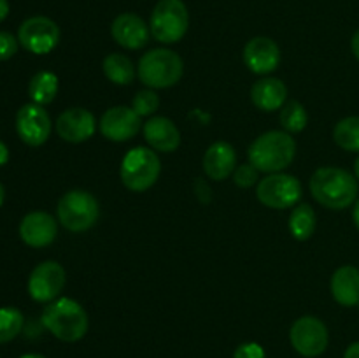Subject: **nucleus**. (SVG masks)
<instances>
[{"label": "nucleus", "instance_id": "f257e3e1", "mask_svg": "<svg viewBox=\"0 0 359 358\" xmlns=\"http://www.w3.org/2000/svg\"><path fill=\"white\" fill-rule=\"evenodd\" d=\"M358 192V179L346 168L321 167L311 178L312 197L328 209H346L354 204Z\"/></svg>", "mask_w": 359, "mask_h": 358}, {"label": "nucleus", "instance_id": "f03ea898", "mask_svg": "<svg viewBox=\"0 0 359 358\" xmlns=\"http://www.w3.org/2000/svg\"><path fill=\"white\" fill-rule=\"evenodd\" d=\"M297 154V142L287 132L270 130L256 137L255 142L249 146V164L255 165L258 171L276 174L290 167Z\"/></svg>", "mask_w": 359, "mask_h": 358}, {"label": "nucleus", "instance_id": "7ed1b4c3", "mask_svg": "<svg viewBox=\"0 0 359 358\" xmlns=\"http://www.w3.org/2000/svg\"><path fill=\"white\" fill-rule=\"evenodd\" d=\"M42 325L63 343H76L88 332V314L74 298H56L46 305Z\"/></svg>", "mask_w": 359, "mask_h": 358}, {"label": "nucleus", "instance_id": "20e7f679", "mask_svg": "<svg viewBox=\"0 0 359 358\" xmlns=\"http://www.w3.org/2000/svg\"><path fill=\"white\" fill-rule=\"evenodd\" d=\"M184 72L182 58L175 51L167 48L151 49L140 58L139 77L151 90L170 88L181 81Z\"/></svg>", "mask_w": 359, "mask_h": 358}, {"label": "nucleus", "instance_id": "39448f33", "mask_svg": "<svg viewBox=\"0 0 359 358\" xmlns=\"http://www.w3.org/2000/svg\"><path fill=\"white\" fill-rule=\"evenodd\" d=\"M161 172V164L158 154L153 150L137 146L125 154L121 161L123 185L132 192H146L158 181Z\"/></svg>", "mask_w": 359, "mask_h": 358}, {"label": "nucleus", "instance_id": "423d86ee", "mask_svg": "<svg viewBox=\"0 0 359 358\" xmlns=\"http://www.w3.org/2000/svg\"><path fill=\"white\" fill-rule=\"evenodd\" d=\"M189 14L182 0H160L151 14L149 28L161 44H174L186 35Z\"/></svg>", "mask_w": 359, "mask_h": 358}, {"label": "nucleus", "instance_id": "0eeeda50", "mask_svg": "<svg viewBox=\"0 0 359 358\" xmlns=\"http://www.w3.org/2000/svg\"><path fill=\"white\" fill-rule=\"evenodd\" d=\"M58 221L70 232H84L98 220V202L90 192L72 190L67 192L58 202Z\"/></svg>", "mask_w": 359, "mask_h": 358}, {"label": "nucleus", "instance_id": "6e6552de", "mask_svg": "<svg viewBox=\"0 0 359 358\" xmlns=\"http://www.w3.org/2000/svg\"><path fill=\"white\" fill-rule=\"evenodd\" d=\"M256 195L259 202L270 209H287L300 200L302 183L294 175L276 172L258 183Z\"/></svg>", "mask_w": 359, "mask_h": 358}, {"label": "nucleus", "instance_id": "1a4fd4ad", "mask_svg": "<svg viewBox=\"0 0 359 358\" xmlns=\"http://www.w3.org/2000/svg\"><path fill=\"white\" fill-rule=\"evenodd\" d=\"M18 41L34 55H48L58 46L60 28L51 18L32 16L21 23L18 30Z\"/></svg>", "mask_w": 359, "mask_h": 358}, {"label": "nucleus", "instance_id": "9d476101", "mask_svg": "<svg viewBox=\"0 0 359 358\" xmlns=\"http://www.w3.org/2000/svg\"><path fill=\"white\" fill-rule=\"evenodd\" d=\"M290 339L294 350L302 357H319L328 347V329L316 316H302L293 323L290 330Z\"/></svg>", "mask_w": 359, "mask_h": 358}, {"label": "nucleus", "instance_id": "9b49d317", "mask_svg": "<svg viewBox=\"0 0 359 358\" xmlns=\"http://www.w3.org/2000/svg\"><path fill=\"white\" fill-rule=\"evenodd\" d=\"M65 269L55 260H46L32 270L28 293L35 302H53L65 286Z\"/></svg>", "mask_w": 359, "mask_h": 358}, {"label": "nucleus", "instance_id": "f8f14e48", "mask_svg": "<svg viewBox=\"0 0 359 358\" xmlns=\"http://www.w3.org/2000/svg\"><path fill=\"white\" fill-rule=\"evenodd\" d=\"M51 118L39 104H25L16 114V132L28 146H42L51 135Z\"/></svg>", "mask_w": 359, "mask_h": 358}, {"label": "nucleus", "instance_id": "ddd939ff", "mask_svg": "<svg viewBox=\"0 0 359 358\" xmlns=\"http://www.w3.org/2000/svg\"><path fill=\"white\" fill-rule=\"evenodd\" d=\"M140 130V116L132 107L116 105L107 109L100 118V132L105 139L125 142L133 139Z\"/></svg>", "mask_w": 359, "mask_h": 358}, {"label": "nucleus", "instance_id": "4468645a", "mask_svg": "<svg viewBox=\"0 0 359 358\" xmlns=\"http://www.w3.org/2000/svg\"><path fill=\"white\" fill-rule=\"evenodd\" d=\"M95 130H97L95 116L83 107L67 109L56 119V132L67 142H84L93 137Z\"/></svg>", "mask_w": 359, "mask_h": 358}, {"label": "nucleus", "instance_id": "2eb2a0df", "mask_svg": "<svg viewBox=\"0 0 359 358\" xmlns=\"http://www.w3.org/2000/svg\"><path fill=\"white\" fill-rule=\"evenodd\" d=\"M58 234V225L51 214L44 211L28 213L20 223V237L30 248H46Z\"/></svg>", "mask_w": 359, "mask_h": 358}, {"label": "nucleus", "instance_id": "dca6fc26", "mask_svg": "<svg viewBox=\"0 0 359 358\" xmlns=\"http://www.w3.org/2000/svg\"><path fill=\"white\" fill-rule=\"evenodd\" d=\"M280 49L270 37H255L245 44L244 63L251 72L265 76L279 67Z\"/></svg>", "mask_w": 359, "mask_h": 358}, {"label": "nucleus", "instance_id": "f3484780", "mask_svg": "<svg viewBox=\"0 0 359 358\" xmlns=\"http://www.w3.org/2000/svg\"><path fill=\"white\" fill-rule=\"evenodd\" d=\"M111 34L121 48L140 49L149 42L151 28L133 13H123L112 21Z\"/></svg>", "mask_w": 359, "mask_h": 358}, {"label": "nucleus", "instance_id": "a211bd4d", "mask_svg": "<svg viewBox=\"0 0 359 358\" xmlns=\"http://www.w3.org/2000/svg\"><path fill=\"white\" fill-rule=\"evenodd\" d=\"M144 137L151 150L161 153H174L181 146V132L172 119L165 116H153L144 123Z\"/></svg>", "mask_w": 359, "mask_h": 358}, {"label": "nucleus", "instance_id": "6ab92c4d", "mask_svg": "<svg viewBox=\"0 0 359 358\" xmlns=\"http://www.w3.org/2000/svg\"><path fill=\"white\" fill-rule=\"evenodd\" d=\"M237 168V153L230 142L217 140L207 147L203 154V171L214 181L230 178Z\"/></svg>", "mask_w": 359, "mask_h": 358}, {"label": "nucleus", "instance_id": "aec40b11", "mask_svg": "<svg viewBox=\"0 0 359 358\" xmlns=\"http://www.w3.org/2000/svg\"><path fill=\"white\" fill-rule=\"evenodd\" d=\"M332 295L344 307L359 305V269L353 265H344L332 276Z\"/></svg>", "mask_w": 359, "mask_h": 358}, {"label": "nucleus", "instance_id": "412c9836", "mask_svg": "<svg viewBox=\"0 0 359 358\" xmlns=\"http://www.w3.org/2000/svg\"><path fill=\"white\" fill-rule=\"evenodd\" d=\"M287 97V88L277 77H263L256 81L251 88V98L255 105L262 111L272 112L284 105Z\"/></svg>", "mask_w": 359, "mask_h": 358}, {"label": "nucleus", "instance_id": "4be33fe9", "mask_svg": "<svg viewBox=\"0 0 359 358\" xmlns=\"http://www.w3.org/2000/svg\"><path fill=\"white\" fill-rule=\"evenodd\" d=\"M56 93H58V77H56V74L49 72V70H42V72H37L30 79L28 95H30L34 104H51L55 100Z\"/></svg>", "mask_w": 359, "mask_h": 358}, {"label": "nucleus", "instance_id": "5701e85b", "mask_svg": "<svg viewBox=\"0 0 359 358\" xmlns=\"http://www.w3.org/2000/svg\"><path fill=\"white\" fill-rule=\"evenodd\" d=\"M102 67H104L105 77L119 86L130 84L135 79V65L128 56L121 55V53H112V55L105 56Z\"/></svg>", "mask_w": 359, "mask_h": 358}, {"label": "nucleus", "instance_id": "b1692460", "mask_svg": "<svg viewBox=\"0 0 359 358\" xmlns=\"http://www.w3.org/2000/svg\"><path fill=\"white\" fill-rule=\"evenodd\" d=\"M316 213L309 204H300L290 216V232L298 241H307L316 232Z\"/></svg>", "mask_w": 359, "mask_h": 358}, {"label": "nucleus", "instance_id": "393cba45", "mask_svg": "<svg viewBox=\"0 0 359 358\" xmlns=\"http://www.w3.org/2000/svg\"><path fill=\"white\" fill-rule=\"evenodd\" d=\"M333 139L342 150L359 151V116H349L337 123Z\"/></svg>", "mask_w": 359, "mask_h": 358}, {"label": "nucleus", "instance_id": "a878e982", "mask_svg": "<svg viewBox=\"0 0 359 358\" xmlns=\"http://www.w3.org/2000/svg\"><path fill=\"white\" fill-rule=\"evenodd\" d=\"M25 318L20 309L0 307V344L11 343L20 336Z\"/></svg>", "mask_w": 359, "mask_h": 358}, {"label": "nucleus", "instance_id": "bb28decb", "mask_svg": "<svg viewBox=\"0 0 359 358\" xmlns=\"http://www.w3.org/2000/svg\"><path fill=\"white\" fill-rule=\"evenodd\" d=\"M309 116L304 105L297 100L287 102L280 111V125L287 133H298L307 126Z\"/></svg>", "mask_w": 359, "mask_h": 358}, {"label": "nucleus", "instance_id": "cd10ccee", "mask_svg": "<svg viewBox=\"0 0 359 358\" xmlns=\"http://www.w3.org/2000/svg\"><path fill=\"white\" fill-rule=\"evenodd\" d=\"M158 107H160V97H158L153 90L137 91L135 97H133L132 109L140 116V118H142V116L153 114L154 111H158Z\"/></svg>", "mask_w": 359, "mask_h": 358}, {"label": "nucleus", "instance_id": "c85d7f7f", "mask_svg": "<svg viewBox=\"0 0 359 358\" xmlns=\"http://www.w3.org/2000/svg\"><path fill=\"white\" fill-rule=\"evenodd\" d=\"M258 168L252 164H244L238 165L233 172V181L235 185L241 186V188H249V186L256 185L258 183Z\"/></svg>", "mask_w": 359, "mask_h": 358}, {"label": "nucleus", "instance_id": "c756f323", "mask_svg": "<svg viewBox=\"0 0 359 358\" xmlns=\"http://www.w3.org/2000/svg\"><path fill=\"white\" fill-rule=\"evenodd\" d=\"M18 37H14L9 32H0V62L13 58L18 51Z\"/></svg>", "mask_w": 359, "mask_h": 358}, {"label": "nucleus", "instance_id": "7c9ffc66", "mask_svg": "<svg viewBox=\"0 0 359 358\" xmlns=\"http://www.w3.org/2000/svg\"><path fill=\"white\" fill-rule=\"evenodd\" d=\"M233 358H265V350L258 343H244L235 350Z\"/></svg>", "mask_w": 359, "mask_h": 358}, {"label": "nucleus", "instance_id": "2f4dec72", "mask_svg": "<svg viewBox=\"0 0 359 358\" xmlns=\"http://www.w3.org/2000/svg\"><path fill=\"white\" fill-rule=\"evenodd\" d=\"M195 192H196V195H198V199L202 200V202H209V200H210V188H209V185L203 181V179H198V181H196Z\"/></svg>", "mask_w": 359, "mask_h": 358}, {"label": "nucleus", "instance_id": "473e14b6", "mask_svg": "<svg viewBox=\"0 0 359 358\" xmlns=\"http://www.w3.org/2000/svg\"><path fill=\"white\" fill-rule=\"evenodd\" d=\"M344 358H359V340L347 347L346 353H344Z\"/></svg>", "mask_w": 359, "mask_h": 358}, {"label": "nucleus", "instance_id": "72a5a7b5", "mask_svg": "<svg viewBox=\"0 0 359 358\" xmlns=\"http://www.w3.org/2000/svg\"><path fill=\"white\" fill-rule=\"evenodd\" d=\"M7 161H9V150H7L6 144L0 140V167H2V165H6Z\"/></svg>", "mask_w": 359, "mask_h": 358}, {"label": "nucleus", "instance_id": "f704fd0d", "mask_svg": "<svg viewBox=\"0 0 359 358\" xmlns=\"http://www.w3.org/2000/svg\"><path fill=\"white\" fill-rule=\"evenodd\" d=\"M9 16V2L7 0H0V23Z\"/></svg>", "mask_w": 359, "mask_h": 358}, {"label": "nucleus", "instance_id": "c9c22d12", "mask_svg": "<svg viewBox=\"0 0 359 358\" xmlns=\"http://www.w3.org/2000/svg\"><path fill=\"white\" fill-rule=\"evenodd\" d=\"M351 48H353L354 56L359 60V30L353 35V41H351Z\"/></svg>", "mask_w": 359, "mask_h": 358}, {"label": "nucleus", "instance_id": "e433bc0d", "mask_svg": "<svg viewBox=\"0 0 359 358\" xmlns=\"http://www.w3.org/2000/svg\"><path fill=\"white\" fill-rule=\"evenodd\" d=\"M353 220H354V223H356V227H358V230H359V200L356 202V206H354Z\"/></svg>", "mask_w": 359, "mask_h": 358}, {"label": "nucleus", "instance_id": "4c0bfd02", "mask_svg": "<svg viewBox=\"0 0 359 358\" xmlns=\"http://www.w3.org/2000/svg\"><path fill=\"white\" fill-rule=\"evenodd\" d=\"M4 199H6V188H4V185L0 183V206L4 204Z\"/></svg>", "mask_w": 359, "mask_h": 358}, {"label": "nucleus", "instance_id": "58836bf2", "mask_svg": "<svg viewBox=\"0 0 359 358\" xmlns=\"http://www.w3.org/2000/svg\"><path fill=\"white\" fill-rule=\"evenodd\" d=\"M20 358H46L44 354H39V353H27V354H23V357H20Z\"/></svg>", "mask_w": 359, "mask_h": 358}, {"label": "nucleus", "instance_id": "ea45409f", "mask_svg": "<svg viewBox=\"0 0 359 358\" xmlns=\"http://www.w3.org/2000/svg\"><path fill=\"white\" fill-rule=\"evenodd\" d=\"M354 174H356V179H359V157L354 161Z\"/></svg>", "mask_w": 359, "mask_h": 358}]
</instances>
